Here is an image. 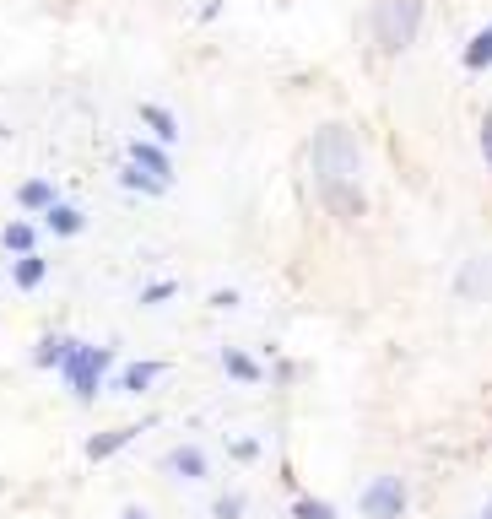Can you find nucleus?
I'll return each instance as SVG.
<instances>
[{"instance_id":"obj_1","label":"nucleus","mask_w":492,"mask_h":519,"mask_svg":"<svg viewBox=\"0 0 492 519\" xmlns=\"http://www.w3.org/2000/svg\"><path fill=\"white\" fill-rule=\"evenodd\" d=\"M314 179L319 195L336 217H363V195H357V179H363V157H357V136L347 125H319L314 130Z\"/></svg>"},{"instance_id":"obj_2","label":"nucleus","mask_w":492,"mask_h":519,"mask_svg":"<svg viewBox=\"0 0 492 519\" xmlns=\"http://www.w3.org/2000/svg\"><path fill=\"white\" fill-rule=\"evenodd\" d=\"M422 33V0H379L374 6V44L379 55H406Z\"/></svg>"},{"instance_id":"obj_3","label":"nucleus","mask_w":492,"mask_h":519,"mask_svg":"<svg viewBox=\"0 0 492 519\" xmlns=\"http://www.w3.org/2000/svg\"><path fill=\"white\" fill-rule=\"evenodd\" d=\"M109 363H114L109 346H82V341L71 346V357H65L60 374H65V384H71L76 401H92V395H98V379H103V368H109Z\"/></svg>"},{"instance_id":"obj_4","label":"nucleus","mask_w":492,"mask_h":519,"mask_svg":"<svg viewBox=\"0 0 492 519\" xmlns=\"http://www.w3.org/2000/svg\"><path fill=\"white\" fill-rule=\"evenodd\" d=\"M401 509H406L401 476H379V482L363 487V519H401Z\"/></svg>"},{"instance_id":"obj_5","label":"nucleus","mask_w":492,"mask_h":519,"mask_svg":"<svg viewBox=\"0 0 492 519\" xmlns=\"http://www.w3.org/2000/svg\"><path fill=\"white\" fill-rule=\"evenodd\" d=\"M163 471L168 476H179V482H206V455L195 444H179L174 455L163 460Z\"/></svg>"},{"instance_id":"obj_6","label":"nucleus","mask_w":492,"mask_h":519,"mask_svg":"<svg viewBox=\"0 0 492 519\" xmlns=\"http://www.w3.org/2000/svg\"><path fill=\"white\" fill-rule=\"evenodd\" d=\"M460 298H492V255H482V260H471L460 271Z\"/></svg>"},{"instance_id":"obj_7","label":"nucleus","mask_w":492,"mask_h":519,"mask_svg":"<svg viewBox=\"0 0 492 519\" xmlns=\"http://www.w3.org/2000/svg\"><path fill=\"white\" fill-rule=\"evenodd\" d=\"M130 163L146 168V173H157V179H174V163H168V152H163V146H152V141H136V146H130Z\"/></svg>"},{"instance_id":"obj_8","label":"nucleus","mask_w":492,"mask_h":519,"mask_svg":"<svg viewBox=\"0 0 492 519\" xmlns=\"http://www.w3.org/2000/svg\"><path fill=\"white\" fill-rule=\"evenodd\" d=\"M157 379H163V363H130L125 374H119V390H125V395H146Z\"/></svg>"},{"instance_id":"obj_9","label":"nucleus","mask_w":492,"mask_h":519,"mask_svg":"<svg viewBox=\"0 0 492 519\" xmlns=\"http://www.w3.org/2000/svg\"><path fill=\"white\" fill-rule=\"evenodd\" d=\"M71 336H44V341H38V352H33V363L38 368H65V357H71Z\"/></svg>"},{"instance_id":"obj_10","label":"nucleus","mask_w":492,"mask_h":519,"mask_svg":"<svg viewBox=\"0 0 492 519\" xmlns=\"http://www.w3.org/2000/svg\"><path fill=\"white\" fill-rule=\"evenodd\" d=\"M141 428H114V433H98V438H92V444H87V460H109L114 455V449H125L130 444V438H136Z\"/></svg>"},{"instance_id":"obj_11","label":"nucleus","mask_w":492,"mask_h":519,"mask_svg":"<svg viewBox=\"0 0 492 519\" xmlns=\"http://www.w3.org/2000/svg\"><path fill=\"white\" fill-rule=\"evenodd\" d=\"M141 119L152 125V136H157V141H179V119L168 114V109H157V103H141Z\"/></svg>"},{"instance_id":"obj_12","label":"nucleus","mask_w":492,"mask_h":519,"mask_svg":"<svg viewBox=\"0 0 492 519\" xmlns=\"http://www.w3.org/2000/svg\"><path fill=\"white\" fill-rule=\"evenodd\" d=\"M487 65H492V22L465 44V71H487Z\"/></svg>"},{"instance_id":"obj_13","label":"nucleus","mask_w":492,"mask_h":519,"mask_svg":"<svg viewBox=\"0 0 492 519\" xmlns=\"http://www.w3.org/2000/svg\"><path fill=\"white\" fill-rule=\"evenodd\" d=\"M44 222H49V228H55L60 238H71V233H82V211H76V206H60V201H55V206H49V211H44Z\"/></svg>"},{"instance_id":"obj_14","label":"nucleus","mask_w":492,"mask_h":519,"mask_svg":"<svg viewBox=\"0 0 492 519\" xmlns=\"http://www.w3.org/2000/svg\"><path fill=\"white\" fill-rule=\"evenodd\" d=\"M17 201L28 206V211H49V206H55V190H49L44 179H28V184L17 190Z\"/></svg>"},{"instance_id":"obj_15","label":"nucleus","mask_w":492,"mask_h":519,"mask_svg":"<svg viewBox=\"0 0 492 519\" xmlns=\"http://www.w3.org/2000/svg\"><path fill=\"white\" fill-rule=\"evenodd\" d=\"M222 368H228L233 379H244V384H255V379H260V363H255V357H244V352H233V346L222 352Z\"/></svg>"},{"instance_id":"obj_16","label":"nucleus","mask_w":492,"mask_h":519,"mask_svg":"<svg viewBox=\"0 0 492 519\" xmlns=\"http://www.w3.org/2000/svg\"><path fill=\"white\" fill-rule=\"evenodd\" d=\"M119 179H125L130 190H146V195H163V190H168V179H157V173H146V168H136V163L119 173Z\"/></svg>"},{"instance_id":"obj_17","label":"nucleus","mask_w":492,"mask_h":519,"mask_svg":"<svg viewBox=\"0 0 492 519\" xmlns=\"http://www.w3.org/2000/svg\"><path fill=\"white\" fill-rule=\"evenodd\" d=\"M0 244H6L11 255H33V228L28 222H11V228L0 233Z\"/></svg>"},{"instance_id":"obj_18","label":"nucleus","mask_w":492,"mask_h":519,"mask_svg":"<svg viewBox=\"0 0 492 519\" xmlns=\"http://www.w3.org/2000/svg\"><path fill=\"white\" fill-rule=\"evenodd\" d=\"M44 271H49V260H38V255H22L17 260V287H38V282H44Z\"/></svg>"},{"instance_id":"obj_19","label":"nucleus","mask_w":492,"mask_h":519,"mask_svg":"<svg viewBox=\"0 0 492 519\" xmlns=\"http://www.w3.org/2000/svg\"><path fill=\"white\" fill-rule=\"evenodd\" d=\"M292 519H336V509L319 503V498H298V503H292Z\"/></svg>"},{"instance_id":"obj_20","label":"nucleus","mask_w":492,"mask_h":519,"mask_svg":"<svg viewBox=\"0 0 492 519\" xmlns=\"http://www.w3.org/2000/svg\"><path fill=\"white\" fill-rule=\"evenodd\" d=\"M168 298H174V282H157V287H146V292H141L146 309H157V303H168Z\"/></svg>"},{"instance_id":"obj_21","label":"nucleus","mask_w":492,"mask_h":519,"mask_svg":"<svg viewBox=\"0 0 492 519\" xmlns=\"http://www.w3.org/2000/svg\"><path fill=\"white\" fill-rule=\"evenodd\" d=\"M244 514V498L238 492H228V498H217V519H238Z\"/></svg>"},{"instance_id":"obj_22","label":"nucleus","mask_w":492,"mask_h":519,"mask_svg":"<svg viewBox=\"0 0 492 519\" xmlns=\"http://www.w3.org/2000/svg\"><path fill=\"white\" fill-rule=\"evenodd\" d=\"M233 455H238V460H255V455H260V444H255V438H238Z\"/></svg>"},{"instance_id":"obj_23","label":"nucleus","mask_w":492,"mask_h":519,"mask_svg":"<svg viewBox=\"0 0 492 519\" xmlns=\"http://www.w3.org/2000/svg\"><path fill=\"white\" fill-rule=\"evenodd\" d=\"M211 309H238V292H211Z\"/></svg>"},{"instance_id":"obj_24","label":"nucleus","mask_w":492,"mask_h":519,"mask_svg":"<svg viewBox=\"0 0 492 519\" xmlns=\"http://www.w3.org/2000/svg\"><path fill=\"white\" fill-rule=\"evenodd\" d=\"M482 152H487V163H492V114L482 119Z\"/></svg>"},{"instance_id":"obj_25","label":"nucleus","mask_w":492,"mask_h":519,"mask_svg":"<svg viewBox=\"0 0 492 519\" xmlns=\"http://www.w3.org/2000/svg\"><path fill=\"white\" fill-rule=\"evenodd\" d=\"M125 519H146V509H130V514H125Z\"/></svg>"},{"instance_id":"obj_26","label":"nucleus","mask_w":492,"mask_h":519,"mask_svg":"<svg viewBox=\"0 0 492 519\" xmlns=\"http://www.w3.org/2000/svg\"><path fill=\"white\" fill-rule=\"evenodd\" d=\"M482 519H492V498H487V509H482Z\"/></svg>"},{"instance_id":"obj_27","label":"nucleus","mask_w":492,"mask_h":519,"mask_svg":"<svg viewBox=\"0 0 492 519\" xmlns=\"http://www.w3.org/2000/svg\"><path fill=\"white\" fill-rule=\"evenodd\" d=\"M0 136H6V130H0Z\"/></svg>"}]
</instances>
